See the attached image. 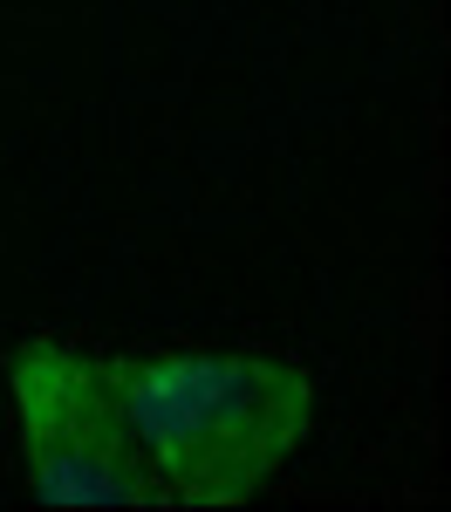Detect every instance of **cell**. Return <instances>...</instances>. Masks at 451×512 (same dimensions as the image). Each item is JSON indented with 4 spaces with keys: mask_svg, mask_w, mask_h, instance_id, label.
<instances>
[{
    "mask_svg": "<svg viewBox=\"0 0 451 512\" xmlns=\"http://www.w3.org/2000/svg\"><path fill=\"white\" fill-rule=\"evenodd\" d=\"M158 506H233L260 492L308 431V376L281 355L110 362Z\"/></svg>",
    "mask_w": 451,
    "mask_h": 512,
    "instance_id": "6da1fadb",
    "label": "cell"
},
{
    "mask_svg": "<svg viewBox=\"0 0 451 512\" xmlns=\"http://www.w3.org/2000/svg\"><path fill=\"white\" fill-rule=\"evenodd\" d=\"M14 403L35 492L48 506H158V478L130 431L110 362L62 342H35L14 355Z\"/></svg>",
    "mask_w": 451,
    "mask_h": 512,
    "instance_id": "7a4b0ae2",
    "label": "cell"
}]
</instances>
